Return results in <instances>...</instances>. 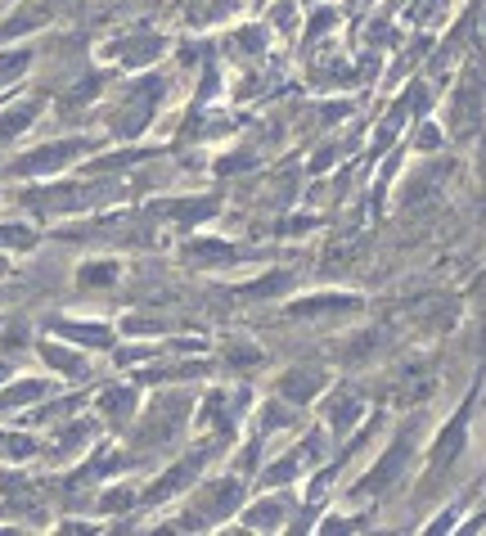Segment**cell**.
<instances>
[{"mask_svg": "<svg viewBox=\"0 0 486 536\" xmlns=\"http://www.w3.org/2000/svg\"><path fill=\"white\" fill-rule=\"evenodd\" d=\"M243 500V487L239 478H221V482H207L194 500V514H185V527H207V523H221L239 509Z\"/></svg>", "mask_w": 486, "mask_h": 536, "instance_id": "6da1fadb", "label": "cell"}, {"mask_svg": "<svg viewBox=\"0 0 486 536\" xmlns=\"http://www.w3.org/2000/svg\"><path fill=\"white\" fill-rule=\"evenodd\" d=\"M185 410H189V397H180V392H171V397H158V401H153V410L144 415L140 437H135V442H140V446L171 442V437L185 428Z\"/></svg>", "mask_w": 486, "mask_h": 536, "instance_id": "7a4b0ae2", "label": "cell"}, {"mask_svg": "<svg viewBox=\"0 0 486 536\" xmlns=\"http://www.w3.org/2000/svg\"><path fill=\"white\" fill-rule=\"evenodd\" d=\"M162 100V82L153 77V82H140V86H131L126 91V100H122V113H117V136H140L144 127H149V118H153V104Z\"/></svg>", "mask_w": 486, "mask_h": 536, "instance_id": "3957f363", "label": "cell"}, {"mask_svg": "<svg viewBox=\"0 0 486 536\" xmlns=\"http://www.w3.org/2000/svg\"><path fill=\"white\" fill-rule=\"evenodd\" d=\"M482 64H473L464 73V82H459V95H455V131L459 136H473L477 122H482Z\"/></svg>", "mask_w": 486, "mask_h": 536, "instance_id": "277c9868", "label": "cell"}, {"mask_svg": "<svg viewBox=\"0 0 486 536\" xmlns=\"http://www.w3.org/2000/svg\"><path fill=\"white\" fill-rule=\"evenodd\" d=\"M405 460H410V433H401L392 446H387V455H383V460H378L374 469L365 473V482H360V491H365V496H374V491H387L396 478H401Z\"/></svg>", "mask_w": 486, "mask_h": 536, "instance_id": "5b68a950", "label": "cell"}, {"mask_svg": "<svg viewBox=\"0 0 486 536\" xmlns=\"http://www.w3.org/2000/svg\"><path fill=\"white\" fill-rule=\"evenodd\" d=\"M203 460H207V451H189L185 460H176L167 473H162L158 482H153L149 491H144V500H167V496H176V491H185L189 482L198 478V469H203Z\"/></svg>", "mask_w": 486, "mask_h": 536, "instance_id": "8992f818", "label": "cell"}, {"mask_svg": "<svg viewBox=\"0 0 486 536\" xmlns=\"http://www.w3.org/2000/svg\"><path fill=\"white\" fill-rule=\"evenodd\" d=\"M90 149V140H59V145H45V149H36V154H27L23 163H18V172L23 176H36V172H59L68 158H77V154H86Z\"/></svg>", "mask_w": 486, "mask_h": 536, "instance_id": "52a82bcc", "label": "cell"}, {"mask_svg": "<svg viewBox=\"0 0 486 536\" xmlns=\"http://www.w3.org/2000/svg\"><path fill=\"white\" fill-rule=\"evenodd\" d=\"M162 50H167V37H158V32H135V37H126V41H117V46H108V55L122 59L126 68H144V64H153Z\"/></svg>", "mask_w": 486, "mask_h": 536, "instance_id": "ba28073f", "label": "cell"}, {"mask_svg": "<svg viewBox=\"0 0 486 536\" xmlns=\"http://www.w3.org/2000/svg\"><path fill=\"white\" fill-rule=\"evenodd\" d=\"M464 433H468V406L455 415V424L446 428V433L437 437V446H432V473H441L446 464L459 460V451H464Z\"/></svg>", "mask_w": 486, "mask_h": 536, "instance_id": "9c48e42d", "label": "cell"}, {"mask_svg": "<svg viewBox=\"0 0 486 536\" xmlns=\"http://www.w3.org/2000/svg\"><path fill=\"white\" fill-rule=\"evenodd\" d=\"M279 392H284L293 406H306L311 397H320V392H324V374H320V370H306V365H297V370H288L284 379H279Z\"/></svg>", "mask_w": 486, "mask_h": 536, "instance_id": "30bf717a", "label": "cell"}, {"mask_svg": "<svg viewBox=\"0 0 486 536\" xmlns=\"http://www.w3.org/2000/svg\"><path fill=\"white\" fill-rule=\"evenodd\" d=\"M45 392H50V383H45V379H23V383H14V388L0 392V415H5V410H18V406H32V401H41Z\"/></svg>", "mask_w": 486, "mask_h": 536, "instance_id": "8fae6325", "label": "cell"}, {"mask_svg": "<svg viewBox=\"0 0 486 536\" xmlns=\"http://www.w3.org/2000/svg\"><path fill=\"white\" fill-rule=\"evenodd\" d=\"M59 334L72 338V343H81V347H113V329L108 325H72V320H63Z\"/></svg>", "mask_w": 486, "mask_h": 536, "instance_id": "7c38bea8", "label": "cell"}, {"mask_svg": "<svg viewBox=\"0 0 486 536\" xmlns=\"http://www.w3.org/2000/svg\"><path fill=\"white\" fill-rule=\"evenodd\" d=\"M131 410H135V392H131V388H108V392H99V415H108L113 424H122Z\"/></svg>", "mask_w": 486, "mask_h": 536, "instance_id": "4fadbf2b", "label": "cell"}, {"mask_svg": "<svg viewBox=\"0 0 486 536\" xmlns=\"http://www.w3.org/2000/svg\"><path fill=\"white\" fill-rule=\"evenodd\" d=\"M324 415H329V428H333V433H347V428H356V419H360V401L351 397V392H347V397H333Z\"/></svg>", "mask_w": 486, "mask_h": 536, "instance_id": "5bb4252c", "label": "cell"}, {"mask_svg": "<svg viewBox=\"0 0 486 536\" xmlns=\"http://www.w3.org/2000/svg\"><path fill=\"white\" fill-rule=\"evenodd\" d=\"M41 356L59 374H72V379H77V374H86V361H81L77 352H68V347H59V343H41Z\"/></svg>", "mask_w": 486, "mask_h": 536, "instance_id": "9a60e30c", "label": "cell"}, {"mask_svg": "<svg viewBox=\"0 0 486 536\" xmlns=\"http://www.w3.org/2000/svg\"><path fill=\"white\" fill-rule=\"evenodd\" d=\"M41 446L23 433H0V460H32Z\"/></svg>", "mask_w": 486, "mask_h": 536, "instance_id": "2e32d148", "label": "cell"}, {"mask_svg": "<svg viewBox=\"0 0 486 536\" xmlns=\"http://www.w3.org/2000/svg\"><path fill=\"white\" fill-rule=\"evenodd\" d=\"M279 518H284V500H261L248 509V527H279Z\"/></svg>", "mask_w": 486, "mask_h": 536, "instance_id": "e0dca14e", "label": "cell"}, {"mask_svg": "<svg viewBox=\"0 0 486 536\" xmlns=\"http://www.w3.org/2000/svg\"><path fill=\"white\" fill-rule=\"evenodd\" d=\"M441 181H446V167H423V172L410 181V203H414V199H428V194L437 190Z\"/></svg>", "mask_w": 486, "mask_h": 536, "instance_id": "ac0fdd59", "label": "cell"}, {"mask_svg": "<svg viewBox=\"0 0 486 536\" xmlns=\"http://www.w3.org/2000/svg\"><path fill=\"white\" fill-rule=\"evenodd\" d=\"M356 298H311V302H297V316H320V311H351Z\"/></svg>", "mask_w": 486, "mask_h": 536, "instance_id": "d6986e66", "label": "cell"}, {"mask_svg": "<svg viewBox=\"0 0 486 536\" xmlns=\"http://www.w3.org/2000/svg\"><path fill=\"white\" fill-rule=\"evenodd\" d=\"M32 118H36V100H32V104H23V109L0 113V136H18V131H23Z\"/></svg>", "mask_w": 486, "mask_h": 536, "instance_id": "ffe728a7", "label": "cell"}, {"mask_svg": "<svg viewBox=\"0 0 486 536\" xmlns=\"http://www.w3.org/2000/svg\"><path fill=\"white\" fill-rule=\"evenodd\" d=\"M27 64H32V55H27V50H9V55H0V86L14 82V77H23Z\"/></svg>", "mask_w": 486, "mask_h": 536, "instance_id": "44dd1931", "label": "cell"}, {"mask_svg": "<svg viewBox=\"0 0 486 536\" xmlns=\"http://www.w3.org/2000/svg\"><path fill=\"white\" fill-rule=\"evenodd\" d=\"M117 280V262H86L81 266V284H113Z\"/></svg>", "mask_w": 486, "mask_h": 536, "instance_id": "7402d4cb", "label": "cell"}, {"mask_svg": "<svg viewBox=\"0 0 486 536\" xmlns=\"http://www.w3.org/2000/svg\"><path fill=\"white\" fill-rule=\"evenodd\" d=\"M0 244H9V248H32L36 239H32V230H27V226H0Z\"/></svg>", "mask_w": 486, "mask_h": 536, "instance_id": "603a6c76", "label": "cell"}, {"mask_svg": "<svg viewBox=\"0 0 486 536\" xmlns=\"http://www.w3.org/2000/svg\"><path fill=\"white\" fill-rule=\"evenodd\" d=\"M437 140H441L437 131H432V127H423V136H419V145H423V149H432V145H437Z\"/></svg>", "mask_w": 486, "mask_h": 536, "instance_id": "cb8c5ba5", "label": "cell"}, {"mask_svg": "<svg viewBox=\"0 0 486 536\" xmlns=\"http://www.w3.org/2000/svg\"><path fill=\"white\" fill-rule=\"evenodd\" d=\"M482 181H486V154H482Z\"/></svg>", "mask_w": 486, "mask_h": 536, "instance_id": "d4e9b609", "label": "cell"}]
</instances>
